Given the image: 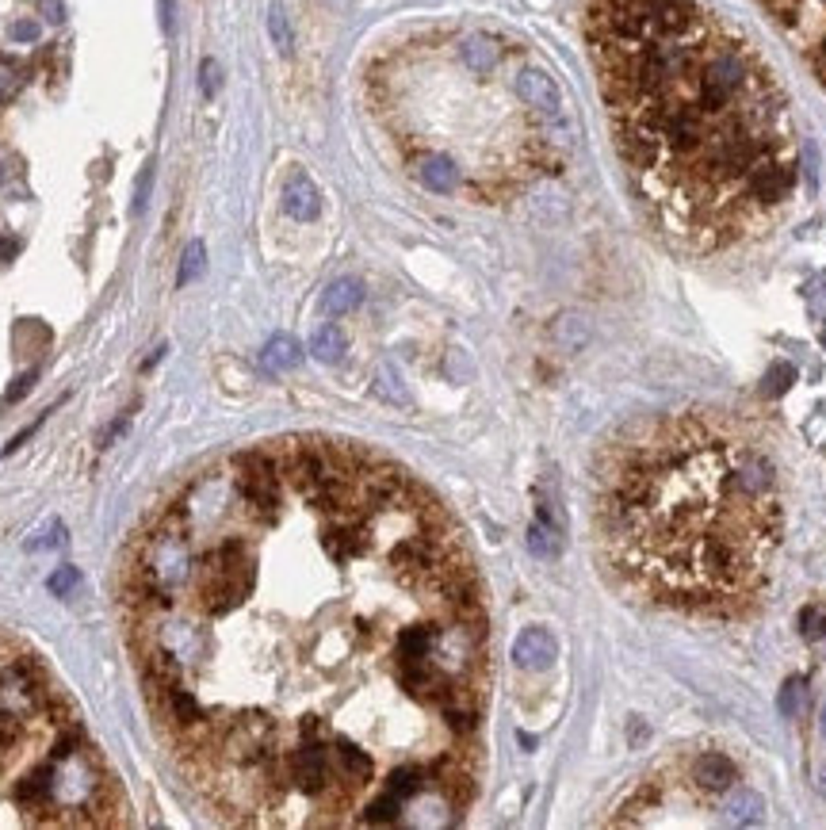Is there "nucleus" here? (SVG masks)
<instances>
[{
  "label": "nucleus",
  "mask_w": 826,
  "mask_h": 830,
  "mask_svg": "<svg viewBox=\"0 0 826 830\" xmlns=\"http://www.w3.org/2000/svg\"><path fill=\"white\" fill-rule=\"evenodd\" d=\"M275 601L272 650L150 708L241 826H456L475 796L486 609L451 517L348 441H275L188 482ZM123 593L256 601L126 571ZM246 624V620H241ZM272 628V624H261Z\"/></svg>",
  "instance_id": "f257e3e1"
},
{
  "label": "nucleus",
  "mask_w": 826,
  "mask_h": 830,
  "mask_svg": "<svg viewBox=\"0 0 826 830\" xmlns=\"http://www.w3.org/2000/svg\"><path fill=\"white\" fill-rule=\"evenodd\" d=\"M612 138L658 230L692 253L754 234L800 176L784 92L701 0H589Z\"/></svg>",
  "instance_id": "f03ea898"
},
{
  "label": "nucleus",
  "mask_w": 826,
  "mask_h": 830,
  "mask_svg": "<svg viewBox=\"0 0 826 830\" xmlns=\"http://www.w3.org/2000/svg\"><path fill=\"white\" fill-rule=\"evenodd\" d=\"M597 551L646 605L735 620L769 585L784 509L776 463L719 414H654L597 455Z\"/></svg>",
  "instance_id": "7ed1b4c3"
},
{
  "label": "nucleus",
  "mask_w": 826,
  "mask_h": 830,
  "mask_svg": "<svg viewBox=\"0 0 826 830\" xmlns=\"http://www.w3.org/2000/svg\"><path fill=\"white\" fill-rule=\"evenodd\" d=\"M761 5L792 35L807 39V58H812L815 73L826 80V0H761Z\"/></svg>",
  "instance_id": "20e7f679"
},
{
  "label": "nucleus",
  "mask_w": 826,
  "mask_h": 830,
  "mask_svg": "<svg viewBox=\"0 0 826 830\" xmlns=\"http://www.w3.org/2000/svg\"><path fill=\"white\" fill-rule=\"evenodd\" d=\"M513 89H516V96H521V104L532 107V111H540V116H559L562 111V92L555 85V77L536 70V65L516 70Z\"/></svg>",
  "instance_id": "39448f33"
},
{
  "label": "nucleus",
  "mask_w": 826,
  "mask_h": 830,
  "mask_svg": "<svg viewBox=\"0 0 826 830\" xmlns=\"http://www.w3.org/2000/svg\"><path fill=\"white\" fill-rule=\"evenodd\" d=\"M555 658H559V643L547 628H524L521 636L513 639V662L521 666V670L540 674L547 666H555Z\"/></svg>",
  "instance_id": "423d86ee"
},
{
  "label": "nucleus",
  "mask_w": 826,
  "mask_h": 830,
  "mask_svg": "<svg viewBox=\"0 0 826 830\" xmlns=\"http://www.w3.org/2000/svg\"><path fill=\"white\" fill-rule=\"evenodd\" d=\"M692 780H696V788H704V792H727V788H735V780H738V766L727 754L719 751H704V754H696L692 761Z\"/></svg>",
  "instance_id": "0eeeda50"
},
{
  "label": "nucleus",
  "mask_w": 826,
  "mask_h": 830,
  "mask_svg": "<svg viewBox=\"0 0 826 830\" xmlns=\"http://www.w3.org/2000/svg\"><path fill=\"white\" fill-rule=\"evenodd\" d=\"M283 210L295 222H311L318 219V210H321V191L314 188L311 176H291L287 188H283Z\"/></svg>",
  "instance_id": "6e6552de"
},
{
  "label": "nucleus",
  "mask_w": 826,
  "mask_h": 830,
  "mask_svg": "<svg viewBox=\"0 0 826 830\" xmlns=\"http://www.w3.org/2000/svg\"><path fill=\"white\" fill-rule=\"evenodd\" d=\"M417 181L425 184L429 191L448 195V191L459 188V165L448 154H425L417 161Z\"/></svg>",
  "instance_id": "1a4fd4ad"
},
{
  "label": "nucleus",
  "mask_w": 826,
  "mask_h": 830,
  "mask_svg": "<svg viewBox=\"0 0 826 830\" xmlns=\"http://www.w3.org/2000/svg\"><path fill=\"white\" fill-rule=\"evenodd\" d=\"M459 58L463 65L471 70L475 77H486V73H494L497 70V61H501V46L494 35H482V31H475V35H467L459 42Z\"/></svg>",
  "instance_id": "9d476101"
},
{
  "label": "nucleus",
  "mask_w": 826,
  "mask_h": 830,
  "mask_svg": "<svg viewBox=\"0 0 826 830\" xmlns=\"http://www.w3.org/2000/svg\"><path fill=\"white\" fill-rule=\"evenodd\" d=\"M364 303V284L352 280V275H341V280H333L326 287V295H321V306H326V314H352L356 306Z\"/></svg>",
  "instance_id": "9b49d317"
},
{
  "label": "nucleus",
  "mask_w": 826,
  "mask_h": 830,
  "mask_svg": "<svg viewBox=\"0 0 826 830\" xmlns=\"http://www.w3.org/2000/svg\"><path fill=\"white\" fill-rule=\"evenodd\" d=\"M261 360L268 371H287V368H295L302 360V349H299V340L295 337H287V333H275L268 337V345L261 352Z\"/></svg>",
  "instance_id": "f8f14e48"
},
{
  "label": "nucleus",
  "mask_w": 826,
  "mask_h": 830,
  "mask_svg": "<svg viewBox=\"0 0 826 830\" xmlns=\"http://www.w3.org/2000/svg\"><path fill=\"white\" fill-rule=\"evenodd\" d=\"M345 349H348V340H345V333L337 330V325H318L314 337H311V352H314V360H321V364H337L345 356Z\"/></svg>",
  "instance_id": "ddd939ff"
},
{
  "label": "nucleus",
  "mask_w": 826,
  "mask_h": 830,
  "mask_svg": "<svg viewBox=\"0 0 826 830\" xmlns=\"http://www.w3.org/2000/svg\"><path fill=\"white\" fill-rule=\"evenodd\" d=\"M528 547H532V555H540V559H555L559 555L562 540H559V528L551 525L547 509H540V520L528 528Z\"/></svg>",
  "instance_id": "4468645a"
},
{
  "label": "nucleus",
  "mask_w": 826,
  "mask_h": 830,
  "mask_svg": "<svg viewBox=\"0 0 826 830\" xmlns=\"http://www.w3.org/2000/svg\"><path fill=\"white\" fill-rule=\"evenodd\" d=\"M723 811H727V823H757L761 811H766V800L754 788H738Z\"/></svg>",
  "instance_id": "2eb2a0df"
},
{
  "label": "nucleus",
  "mask_w": 826,
  "mask_h": 830,
  "mask_svg": "<svg viewBox=\"0 0 826 830\" xmlns=\"http://www.w3.org/2000/svg\"><path fill=\"white\" fill-rule=\"evenodd\" d=\"M203 268H207V249H203V241H191L181 256V268H176V287H188L191 280H200Z\"/></svg>",
  "instance_id": "dca6fc26"
},
{
  "label": "nucleus",
  "mask_w": 826,
  "mask_h": 830,
  "mask_svg": "<svg viewBox=\"0 0 826 830\" xmlns=\"http://www.w3.org/2000/svg\"><path fill=\"white\" fill-rule=\"evenodd\" d=\"M268 35H272V42H275V51H280V54H291L295 39H291V23H287L283 5H272V8H268Z\"/></svg>",
  "instance_id": "f3484780"
},
{
  "label": "nucleus",
  "mask_w": 826,
  "mask_h": 830,
  "mask_svg": "<svg viewBox=\"0 0 826 830\" xmlns=\"http://www.w3.org/2000/svg\"><path fill=\"white\" fill-rule=\"evenodd\" d=\"M781 715H788V720H796V715L803 712L807 704V685H803V677H788L784 681V689H781Z\"/></svg>",
  "instance_id": "a211bd4d"
},
{
  "label": "nucleus",
  "mask_w": 826,
  "mask_h": 830,
  "mask_svg": "<svg viewBox=\"0 0 826 830\" xmlns=\"http://www.w3.org/2000/svg\"><path fill=\"white\" fill-rule=\"evenodd\" d=\"M800 636H803V639H812V643L826 639V609H822V605H807V609H800Z\"/></svg>",
  "instance_id": "6ab92c4d"
},
{
  "label": "nucleus",
  "mask_w": 826,
  "mask_h": 830,
  "mask_svg": "<svg viewBox=\"0 0 826 830\" xmlns=\"http://www.w3.org/2000/svg\"><path fill=\"white\" fill-rule=\"evenodd\" d=\"M77 582H80V571L77 566H58V571L46 578V590H51L54 597H70L77 590Z\"/></svg>",
  "instance_id": "aec40b11"
},
{
  "label": "nucleus",
  "mask_w": 826,
  "mask_h": 830,
  "mask_svg": "<svg viewBox=\"0 0 826 830\" xmlns=\"http://www.w3.org/2000/svg\"><path fill=\"white\" fill-rule=\"evenodd\" d=\"M792 383H796V368H792V364H776V368L769 371V376H766V395H769V398L784 395V390H788Z\"/></svg>",
  "instance_id": "412c9836"
},
{
  "label": "nucleus",
  "mask_w": 826,
  "mask_h": 830,
  "mask_svg": "<svg viewBox=\"0 0 826 830\" xmlns=\"http://www.w3.org/2000/svg\"><path fill=\"white\" fill-rule=\"evenodd\" d=\"M200 85H203V92H207V96H215V92L222 89V70H218V61H215V58H207V61H203V70H200Z\"/></svg>",
  "instance_id": "4be33fe9"
},
{
  "label": "nucleus",
  "mask_w": 826,
  "mask_h": 830,
  "mask_svg": "<svg viewBox=\"0 0 826 830\" xmlns=\"http://www.w3.org/2000/svg\"><path fill=\"white\" fill-rule=\"evenodd\" d=\"M379 395H383V398H394V402H406V390L398 387L394 368H383V371H379Z\"/></svg>",
  "instance_id": "5701e85b"
},
{
  "label": "nucleus",
  "mask_w": 826,
  "mask_h": 830,
  "mask_svg": "<svg viewBox=\"0 0 826 830\" xmlns=\"http://www.w3.org/2000/svg\"><path fill=\"white\" fill-rule=\"evenodd\" d=\"M8 35H12L15 42H35V39H39V23H35V20H15Z\"/></svg>",
  "instance_id": "b1692460"
},
{
  "label": "nucleus",
  "mask_w": 826,
  "mask_h": 830,
  "mask_svg": "<svg viewBox=\"0 0 826 830\" xmlns=\"http://www.w3.org/2000/svg\"><path fill=\"white\" fill-rule=\"evenodd\" d=\"M39 5H42V15H46L51 23H61V20H66V8H61V0H39Z\"/></svg>",
  "instance_id": "393cba45"
},
{
  "label": "nucleus",
  "mask_w": 826,
  "mask_h": 830,
  "mask_svg": "<svg viewBox=\"0 0 826 830\" xmlns=\"http://www.w3.org/2000/svg\"><path fill=\"white\" fill-rule=\"evenodd\" d=\"M31 383H35V371H27V376L23 379H15V387L8 390V395H5V402H15V398H23L27 395V390H31Z\"/></svg>",
  "instance_id": "a878e982"
},
{
  "label": "nucleus",
  "mask_w": 826,
  "mask_h": 830,
  "mask_svg": "<svg viewBox=\"0 0 826 830\" xmlns=\"http://www.w3.org/2000/svg\"><path fill=\"white\" fill-rule=\"evenodd\" d=\"M161 27H172V5H169V0H161Z\"/></svg>",
  "instance_id": "bb28decb"
},
{
  "label": "nucleus",
  "mask_w": 826,
  "mask_h": 830,
  "mask_svg": "<svg viewBox=\"0 0 826 830\" xmlns=\"http://www.w3.org/2000/svg\"><path fill=\"white\" fill-rule=\"evenodd\" d=\"M819 731H822V739H826V704H822V715H819Z\"/></svg>",
  "instance_id": "cd10ccee"
},
{
  "label": "nucleus",
  "mask_w": 826,
  "mask_h": 830,
  "mask_svg": "<svg viewBox=\"0 0 826 830\" xmlns=\"http://www.w3.org/2000/svg\"><path fill=\"white\" fill-rule=\"evenodd\" d=\"M819 792H822V800H826V769H822V777H819Z\"/></svg>",
  "instance_id": "c85d7f7f"
},
{
  "label": "nucleus",
  "mask_w": 826,
  "mask_h": 830,
  "mask_svg": "<svg viewBox=\"0 0 826 830\" xmlns=\"http://www.w3.org/2000/svg\"><path fill=\"white\" fill-rule=\"evenodd\" d=\"M0 176H5V173H0Z\"/></svg>",
  "instance_id": "c756f323"
}]
</instances>
